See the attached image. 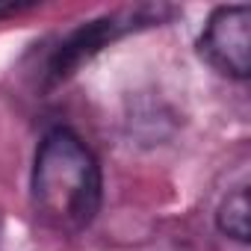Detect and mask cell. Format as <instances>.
Segmentation results:
<instances>
[{"instance_id": "7a4b0ae2", "label": "cell", "mask_w": 251, "mask_h": 251, "mask_svg": "<svg viewBox=\"0 0 251 251\" xmlns=\"http://www.w3.org/2000/svg\"><path fill=\"white\" fill-rule=\"evenodd\" d=\"M201 56L227 77L245 80L251 71V9L248 6H219L198 42Z\"/></svg>"}, {"instance_id": "3957f363", "label": "cell", "mask_w": 251, "mask_h": 251, "mask_svg": "<svg viewBox=\"0 0 251 251\" xmlns=\"http://www.w3.org/2000/svg\"><path fill=\"white\" fill-rule=\"evenodd\" d=\"M130 21H136V12H130L127 18L112 15V18L92 21V24L80 27L65 45H59V50H56V56H53V62H50V74H53V80L68 77L83 59H89L95 50H100V45H106L112 36H118V33H124V30H130Z\"/></svg>"}, {"instance_id": "6da1fadb", "label": "cell", "mask_w": 251, "mask_h": 251, "mask_svg": "<svg viewBox=\"0 0 251 251\" xmlns=\"http://www.w3.org/2000/svg\"><path fill=\"white\" fill-rule=\"evenodd\" d=\"M33 207L56 233H80L100 207V166L86 142L56 127L50 130L33 163Z\"/></svg>"}, {"instance_id": "277c9868", "label": "cell", "mask_w": 251, "mask_h": 251, "mask_svg": "<svg viewBox=\"0 0 251 251\" xmlns=\"http://www.w3.org/2000/svg\"><path fill=\"white\" fill-rule=\"evenodd\" d=\"M219 230L236 242H248V192L245 186H239L236 192H230L222 207H219Z\"/></svg>"}]
</instances>
